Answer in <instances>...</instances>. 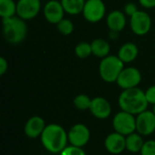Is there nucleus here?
<instances>
[{"label":"nucleus","instance_id":"1","mask_svg":"<svg viewBox=\"0 0 155 155\" xmlns=\"http://www.w3.org/2000/svg\"><path fill=\"white\" fill-rule=\"evenodd\" d=\"M118 104L122 111L138 115L147 110L149 103L145 96V92L135 87L123 90L118 98Z\"/></svg>","mask_w":155,"mask_h":155},{"label":"nucleus","instance_id":"2","mask_svg":"<svg viewBox=\"0 0 155 155\" xmlns=\"http://www.w3.org/2000/svg\"><path fill=\"white\" fill-rule=\"evenodd\" d=\"M40 138L44 148L53 154L61 153L68 142L67 133L56 124L46 125Z\"/></svg>","mask_w":155,"mask_h":155},{"label":"nucleus","instance_id":"3","mask_svg":"<svg viewBox=\"0 0 155 155\" xmlns=\"http://www.w3.org/2000/svg\"><path fill=\"white\" fill-rule=\"evenodd\" d=\"M3 35L10 45H19L26 37L28 27L25 20L15 15L10 18L2 19Z\"/></svg>","mask_w":155,"mask_h":155},{"label":"nucleus","instance_id":"4","mask_svg":"<svg viewBox=\"0 0 155 155\" xmlns=\"http://www.w3.org/2000/svg\"><path fill=\"white\" fill-rule=\"evenodd\" d=\"M124 68V64L117 55L109 54L106 57L101 59L98 72L102 80L108 84L116 83L117 78L123 69Z\"/></svg>","mask_w":155,"mask_h":155},{"label":"nucleus","instance_id":"5","mask_svg":"<svg viewBox=\"0 0 155 155\" xmlns=\"http://www.w3.org/2000/svg\"><path fill=\"white\" fill-rule=\"evenodd\" d=\"M113 127L114 132L127 136L136 131V118L134 114L121 111L117 113L113 119Z\"/></svg>","mask_w":155,"mask_h":155},{"label":"nucleus","instance_id":"6","mask_svg":"<svg viewBox=\"0 0 155 155\" xmlns=\"http://www.w3.org/2000/svg\"><path fill=\"white\" fill-rule=\"evenodd\" d=\"M82 15L92 24L100 22L106 15V6L103 0H86Z\"/></svg>","mask_w":155,"mask_h":155},{"label":"nucleus","instance_id":"7","mask_svg":"<svg viewBox=\"0 0 155 155\" xmlns=\"http://www.w3.org/2000/svg\"><path fill=\"white\" fill-rule=\"evenodd\" d=\"M130 27L133 33L138 36L147 35L152 28V18L150 15L143 10H138L130 17Z\"/></svg>","mask_w":155,"mask_h":155},{"label":"nucleus","instance_id":"8","mask_svg":"<svg viewBox=\"0 0 155 155\" xmlns=\"http://www.w3.org/2000/svg\"><path fill=\"white\" fill-rule=\"evenodd\" d=\"M142 82V74L136 67H124L119 74L116 84L123 90L138 87Z\"/></svg>","mask_w":155,"mask_h":155},{"label":"nucleus","instance_id":"9","mask_svg":"<svg viewBox=\"0 0 155 155\" xmlns=\"http://www.w3.org/2000/svg\"><path fill=\"white\" fill-rule=\"evenodd\" d=\"M67 134L70 144L80 148H83L88 143L91 136L89 128L84 124H76L73 125Z\"/></svg>","mask_w":155,"mask_h":155},{"label":"nucleus","instance_id":"10","mask_svg":"<svg viewBox=\"0 0 155 155\" xmlns=\"http://www.w3.org/2000/svg\"><path fill=\"white\" fill-rule=\"evenodd\" d=\"M40 10V0H18L16 2V15L25 21L36 17Z\"/></svg>","mask_w":155,"mask_h":155},{"label":"nucleus","instance_id":"11","mask_svg":"<svg viewBox=\"0 0 155 155\" xmlns=\"http://www.w3.org/2000/svg\"><path fill=\"white\" fill-rule=\"evenodd\" d=\"M155 131V114L153 111H144L136 117V132L143 136H149Z\"/></svg>","mask_w":155,"mask_h":155},{"label":"nucleus","instance_id":"12","mask_svg":"<svg viewBox=\"0 0 155 155\" xmlns=\"http://www.w3.org/2000/svg\"><path fill=\"white\" fill-rule=\"evenodd\" d=\"M43 12L45 20L52 25H57L63 18H64L65 14L61 1L57 0H50L46 2Z\"/></svg>","mask_w":155,"mask_h":155},{"label":"nucleus","instance_id":"13","mask_svg":"<svg viewBox=\"0 0 155 155\" xmlns=\"http://www.w3.org/2000/svg\"><path fill=\"white\" fill-rule=\"evenodd\" d=\"M89 111L95 118L104 120L111 115L112 106L107 99L101 96H97L92 99Z\"/></svg>","mask_w":155,"mask_h":155},{"label":"nucleus","instance_id":"14","mask_svg":"<svg viewBox=\"0 0 155 155\" xmlns=\"http://www.w3.org/2000/svg\"><path fill=\"white\" fill-rule=\"evenodd\" d=\"M106 151L112 154H120L126 150L125 136L114 132L110 134L104 140Z\"/></svg>","mask_w":155,"mask_h":155},{"label":"nucleus","instance_id":"15","mask_svg":"<svg viewBox=\"0 0 155 155\" xmlns=\"http://www.w3.org/2000/svg\"><path fill=\"white\" fill-rule=\"evenodd\" d=\"M45 126V122L42 117L32 116L26 121L24 132L28 138L35 139L37 137H41Z\"/></svg>","mask_w":155,"mask_h":155},{"label":"nucleus","instance_id":"16","mask_svg":"<svg viewBox=\"0 0 155 155\" xmlns=\"http://www.w3.org/2000/svg\"><path fill=\"white\" fill-rule=\"evenodd\" d=\"M126 24V15L123 11L114 10L106 15V25L109 30L120 33L125 28Z\"/></svg>","mask_w":155,"mask_h":155},{"label":"nucleus","instance_id":"17","mask_svg":"<svg viewBox=\"0 0 155 155\" xmlns=\"http://www.w3.org/2000/svg\"><path fill=\"white\" fill-rule=\"evenodd\" d=\"M139 54L138 46L132 42L124 44L118 50L117 56L121 59L124 64H130L134 62Z\"/></svg>","mask_w":155,"mask_h":155},{"label":"nucleus","instance_id":"18","mask_svg":"<svg viewBox=\"0 0 155 155\" xmlns=\"http://www.w3.org/2000/svg\"><path fill=\"white\" fill-rule=\"evenodd\" d=\"M92 46V53L93 55L98 57V58H104L107 55L110 54L111 46L108 41L103 38H96L92 41L91 43Z\"/></svg>","mask_w":155,"mask_h":155},{"label":"nucleus","instance_id":"19","mask_svg":"<svg viewBox=\"0 0 155 155\" xmlns=\"http://www.w3.org/2000/svg\"><path fill=\"white\" fill-rule=\"evenodd\" d=\"M144 143L145 142H143V135L139 134L138 133H133L125 136L126 150L130 153H140Z\"/></svg>","mask_w":155,"mask_h":155},{"label":"nucleus","instance_id":"20","mask_svg":"<svg viewBox=\"0 0 155 155\" xmlns=\"http://www.w3.org/2000/svg\"><path fill=\"white\" fill-rule=\"evenodd\" d=\"M86 0H61V4L65 14L70 15H77L82 14Z\"/></svg>","mask_w":155,"mask_h":155},{"label":"nucleus","instance_id":"21","mask_svg":"<svg viewBox=\"0 0 155 155\" xmlns=\"http://www.w3.org/2000/svg\"><path fill=\"white\" fill-rule=\"evenodd\" d=\"M16 15V2L15 0H0V16L2 19Z\"/></svg>","mask_w":155,"mask_h":155},{"label":"nucleus","instance_id":"22","mask_svg":"<svg viewBox=\"0 0 155 155\" xmlns=\"http://www.w3.org/2000/svg\"><path fill=\"white\" fill-rule=\"evenodd\" d=\"M74 54L80 59H86L90 55L93 54L92 53V46L91 43L87 42H80L74 47Z\"/></svg>","mask_w":155,"mask_h":155},{"label":"nucleus","instance_id":"23","mask_svg":"<svg viewBox=\"0 0 155 155\" xmlns=\"http://www.w3.org/2000/svg\"><path fill=\"white\" fill-rule=\"evenodd\" d=\"M91 103H92V99L84 94H80L76 95L74 99V107L80 111L89 110L91 106Z\"/></svg>","mask_w":155,"mask_h":155},{"label":"nucleus","instance_id":"24","mask_svg":"<svg viewBox=\"0 0 155 155\" xmlns=\"http://www.w3.org/2000/svg\"><path fill=\"white\" fill-rule=\"evenodd\" d=\"M56 28L58 32L63 35H69L74 30V25L69 18H63L57 25Z\"/></svg>","mask_w":155,"mask_h":155},{"label":"nucleus","instance_id":"25","mask_svg":"<svg viewBox=\"0 0 155 155\" xmlns=\"http://www.w3.org/2000/svg\"><path fill=\"white\" fill-rule=\"evenodd\" d=\"M140 153L141 155H155L154 140H150L145 142Z\"/></svg>","mask_w":155,"mask_h":155},{"label":"nucleus","instance_id":"26","mask_svg":"<svg viewBox=\"0 0 155 155\" xmlns=\"http://www.w3.org/2000/svg\"><path fill=\"white\" fill-rule=\"evenodd\" d=\"M60 155H86L85 152L80 148V147H76V146H66L63 152L61 153H59Z\"/></svg>","mask_w":155,"mask_h":155},{"label":"nucleus","instance_id":"27","mask_svg":"<svg viewBox=\"0 0 155 155\" xmlns=\"http://www.w3.org/2000/svg\"><path fill=\"white\" fill-rule=\"evenodd\" d=\"M138 6L135 3H133V2H129L127 3L124 7V13L126 15V16H133L137 11H138Z\"/></svg>","mask_w":155,"mask_h":155},{"label":"nucleus","instance_id":"28","mask_svg":"<svg viewBox=\"0 0 155 155\" xmlns=\"http://www.w3.org/2000/svg\"><path fill=\"white\" fill-rule=\"evenodd\" d=\"M145 96L149 104L155 105V84L148 87V89L145 91Z\"/></svg>","mask_w":155,"mask_h":155},{"label":"nucleus","instance_id":"29","mask_svg":"<svg viewBox=\"0 0 155 155\" xmlns=\"http://www.w3.org/2000/svg\"><path fill=\"white\" fill-rule=\"evenodd\" d=\"M8 69V62L5 57H0V75H4Z\"/></svg>","mask_w":155,"mask_h":155},{"label":"nucleus","instance_id":"30","mask_svg":"<svg viewBox=\"0 0 155 155\" xmlns=\"http://www.w3.org/2000/svg\"><path fill=\"white\" fill-rule=\"evenodd\" d=\"M138 1L139 4L146 9H151L155 7V0H138Z\"/></svg>","mask_w":155,"mask_h":155},{"label":"nucleus","instance_id":"31","mask_svg":"<svg viewBox=\"0 0 155 155\" xmlns=\"http://www.w3.org/2000/svg\"><path fill=\"white\" fill-rule=\"evenodd\" d=\"M118 34H119L118 32L109 30V34H108V35H109V38H110V39H112V40H115V39H117V37H118Z\"/></svg>","mask_w":155,"mask_h":155},{"label":"nucleus","instance_id":"32","mask_svg":"<svg viewBox=\"0 0 155 155\" xmlns=\"http://www.w3.org/2000/svg\"><path fill=\"white\" fill-rule=\"evenodd\" d=\"M153 112L154 113V114H155V105H153Z\"/></svg>","mask_w":155,"mask_h":155}]
</instances>
